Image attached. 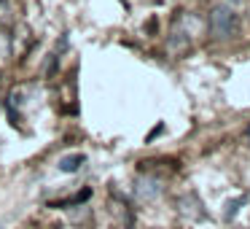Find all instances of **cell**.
I'll return each mask as SVG.
<instances>
[{"instance_id":"1","label":"cell","mask_w":250,"mask_h":229,"mask_svg":"<svg viewBox=\"0 0 250 229\" xmlns=\"http://www.w3.org/2000/svg\"><path fill=\"white\" fill-rule=\"evenodd\" d=\"M207 30H210V35L215 41H229L239 30V17L229 6H215L210 11V17H207Z\"/></svg>"},{"instance_id":"2","label":"cell","mask_w":250,"mask_h":229,"mask_svg":"<svg viewBox=\"0 0 250 229\" xmlns=\"http://www.w3.org/2000/svg\"><path fill=\"white\" fill-rule=\"evenodd\" d=\"M162 194V183H159L156 178H148V175H143V178L135 181V197L143 202H151L156 200V197Z\"/></svg>"},{"instance_id":"3","label":"cell","mask_w":250,"mask_h":229,"mask_svg":"<svg viewBox=\"0 0 250 229\" xmlns=\"http://www.w3.org/2000/svg\"><path fill=\"white\" fill-rule=\"evenodd\" d=\"M188 49H191L188 33H186V30H180L178 24H175V30L169 33V38H167V51L172 57H183V54H188Z\"/></svg>"},{"instance_id":"4","label":"cell","mask_w":250,"mask_h":229,"mask_svg":"<svg viewBox=\"0 0 250 229\" xmlns=\"http://www.w3.org/2000/svg\"><path fill=\"white\" fill-rule=\"evenodd\" d=\"M180 213H183V216H188V218H199V216H205L199 197H196V194H186V197H180Z\"/></svg>"},{"instance_id":"5","label":"cell","mask_w":250,"mask_h":229,"mask_svg":"<svg viewBox=\"0 0 250 229\" xmlns=\"http://www.w3.org/2000/svg\"><path fill=\"white\" fill-rule=\"evenodd\" d=\"M83 162H86L83 154H70V157H62L60 159V170H62V173H76V170H81Z\"/></svg>"},{"instance_id":"6","label":"cell","mask_w":250,"mask_h":229,"mask_svg":"<svg viewBox=\"0 0 250 229\" xmlns=\"http://www.w3.org/2000/svg\"><path fill=\"white\" fill-rule=\"evenodd\" d=\"M19 105H22V89H14V92L6 97V108L14 114V119L19 116V114H17V111H19Z\"/></svg>"},{"instance_id":"7","label":"cell","mask_w":250,"mask_h":229,"mask_svg":"<svg viewBox=\"0 0 250 229\" xmlns=\"http://www.w3.org/2000/svg\"><path fill=\"white\" fill-rule=\"evenodd\" d=\"M245 197H237L234 202H229V210H226V218H234V213H237V205H242Z\"/></svg>"},{"instance_id":"8","label":"cell","mask_w":250,"mask_h":229,"mask_svg":"<svg viewBox=\"0 0 250 229\" xmlns=\"http://www.w3.org/2000/svg\"><path fill=\"white\" fill-rule=\"evenodd\" d=\"M245 140L250 143V127H248V130H245Z\"/></svg>"},{"instance_id":"9","label":"cell","mask_w":250,"mask_h":229,"mask_svg":"<svg viewBox=\"0 0 250 229\" xmlns=\"http://www.w3.org/2000/svg\"><path fill=\"white\" fill-rule=\"evenodd\" d=\"M242 229H250V227H242Z\"/></svg>"},{"instance_id":"10","label":"cell","mask_w":250,"mask_h":229,"mask_svg":"<svg viewBox=\"0 0 250 229\" xmlns=\"http://www.w3.org/2000/svg\"><path fill=\"white\" fill-rule=\"evenodd\" d=\"M0 105H3V100H0Z\"/></svg>"}]
</instances>
